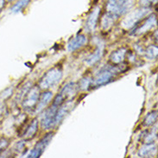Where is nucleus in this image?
Listing matches in <instances>:
<instances>
[{
  "label": "nucleus",
  "instance_id": "20e7f679",
  "mask_svg": "<svg viewBox=\"0 0 158 158\" xmlns=\"http://www.w3.org/2000/svg\"><path fill=\"white\" fill-rule=\"evenodd\" d=\"M63 73L59 67L49 69L43 75L39 82V88L42 90H48L56 85L62 78Z\"/></svg>",
  "mask_w": 158,
  "mask_h": 158
},
{
  "label": "nucleus",
  "instance_id": "6e6552de",
  "mask_svg": "<svg viewBox=\"0 0 158 158\" xmlns=\"http://www.w3.org/2000/svg\"><path fill=\"white\" fill-rule=\"evenodd\" d=\"M53 137H54V133H48L46 136H44V137H43V138L35 145V147L33 148V150H30V153L27 155L26 156L30 158L40 157V156L43 154L44 150H46V148L48 146V144L50 143V142L52 141Z\"/></svg>",
  "mask_w": 158,
  "mask_h": 158
},
{
  "label": "nucleus",
  "instance_id": "393cba45",
  "mask_svg": "<svg viewBox=\"0 0 158 158\" xmlns=\"http://www.w3.org/2000/svg\"><path fill=\"white\" fill-rule=\"evenodd\" d=\"M8 144L9 142L7 139H5V138L0 139V154H1V152H3V151L7 148Z\"/></svg>",
  "mask_w": 158,
  "mask_h": 158
},
{
  "label": "nucleus",
  "instance_id": "f257e3e1",
  "mask_svg": "<svg viewBox=\"0 0 158 158\" xmlns=\"http://www.w3.org/2000/svg\"><path fill=\"white\" fill-rule=\"evenodd\" d=\"M66 100L60 94H57L56 98H54L52 105L49 107L43 110V112L41 116L40 124L43 130H49L56 127V113L59 107L65 102Z\"/></svg>",
  "mask_w": 158,
  "mask_h": 158
},
{
  "label": "nucleus",
  "instance_id": "aec40b11",
  "mask_svg": "<svg viewBox=\"0 0 158 158\" xmlns=\"http://www.w3.org/2000/svg\"><path fill=\"white\" fill-rule=\"evenodd\" d=\"M156 120H157V111H151V112H150L148 115L146 116V118H144V121H143V125L147 126V127L151 126L152 124L156 123Z\"/></svg>",
  "mask_w": 158,
  "mask_h": 158
},
{
  "label": "nucleus",
  "instance_id": "2eb2a0df",
  "mask_svg": "<svg viewBox=\"0 0 158 158\" xmlns=\"http://www.w3.org/2000/svg\"><path fill=\"white\" fill-rule=\"evenodd\" d=\"M126 53H127V49L125 48H120L111 53V55L110 56V61L115 65L121 64L124 61Z\"/></svg>",
  "mask_w": 158,
  "mask_h": 158
},
{
  "label": "nucleus",
  "instance_id": "9d476101",
  "mask_svg": "<svg viewBox=\"0 0 158 158\" xmlns=\"http://www.w3.org/2000/svg\"><path fill=\"white\" fill-rule=\"evenodd\" d=\"M52 98H53V93L50 91H47L45 90V92L43 93L42 94H40L37 104L35 107L34 111L35 113H41L43 112V110H45L47 108L48 105L50 103Z\"/></svg>",
  "mask_w": 158,
  "mask_h": 158
},
{
  "label": "nucleus",
  "instance_id": "0eeeda50",
  "mask_svg": "<svg viewBox=\"0 0 158 158\" xmlns=\"http://www.w3.org/2000/svg\"><path fill=\"white\" fill-rule=\"evenodd\" d=\"M40 88L39 86H31L29 91L26 93L22 100V107L25 111H32L37 104L40 97Z\"/></svg>",
  "mask_w": 158,
  "mask_h": 158
},
{
  "label": "nucleus",
  "instance_id": "423d86ee",
  "mask_svg": "<svg viewBox=\"0 0 158 158\" xmlns=\"http://www.w3.org/2000/svg\"><path fill=\"white\" fill-rule=\"evenodd\" d=\"M157 23V19H156V16L155 14H151L150 16L145 17L144 20L140 21L137 23L136 25L132 28V30L131 31V35H143L152 30L156 26Z\"/></svg>",
  "mask_w": 158,
  "mask_h": 158
},
{
  "label": "nucleus",
  "instance_id": "ddd939ff",
  "mask_svg": "<svg viewBox=\"0 0 158 158\" xmlns=\"http://www.w3.org/2000/svg\"><path fill=\"white\" fill-rule=\"evenodd\" d=\"M79 86L74 82H69L63 86V88L60 92V94L64 98L65 100L73 98L79 91Z\"/></svg>",
  "mask_w": 158,
  "mask_h": 158
},
{
  "label": "nucleus",
  "instance_id": "9b49d317",
  "mask_svg": "<svg viewBox=\"0 0 158 158\" xmlns=\"http://www.w3.org/2000/svg\"><path fill=\"white\" fill-rule=\"evenodd\" d=\"M104 49H105L104 43L101 41H99L97 43V47H96V49L94 50V53H92L88 57H86L85 63L87 65H89V66L96 64L98 61L101 60V58L104 56Z\"/></svg>",
  "mask_w": 158,
  "mask_h": 158
},
{
  "label": "nucleus",
  "instance_id": "7ed1b4c3",
  "mask_svg": "<svg viewBox=\"0 0 158 158\" xmlns=\"http://www.w3.org/2000/svg\"><path fill=\"white\" fill-rule=\"evenodd\" d=\"M132 5L133 0H107L106 12L111 14L118 19L128 12Z\"/></svg>",
  "mask_w": 158,
  "mask_h": 158
},
{
  "label": "nucleus",
  "instance_id": "f03ea898",
  "mask_svg": "<svg viewBox=\"0 0 158 158\" xmlns=\"http://www.w3.org/2000/svg\"><path fill=\"white\" fill-rule=\"evenodd\" d=\"M124 71L125 69H123V66H120L119 64H117L115 66L106 65V67L100 69L94 75V78H92V86L98 87L106 85L113 81V79L116 77L117 74Z\"/></svg>",
  "mask_w": 158,
  "mask_h": 158
},
{
  "label": "nucleus",
  "instance_id": "6ab92c4d",
  "mask_svg": "<svg viewBox=\"0 0 158 158\" xmlns=\"http://www.w3.org/2000/svg\"><path fill=\"white\" fill-rule=\"evenodd\" d=\"M30 2V0H18L17 3L11 7L10 11L12 13L21 12V11H23L29 5Z\"/></svg>",
  "mask_w": 158,
  "mask_h": 158
},
{
  "label": "nucleus",
  "instance_id": "5701e85b",
  "mask_svg": "<svg viewBox=\"0 0 158 158\" xmlns=\"http://www.w3.org/2000/svg\"><path fill=\"white\" fill-rule=\"evenodd\" d=\"M156 131H153V132L147 133L144 135V138H143V143H153L156 140Z\"/></svg>",
  "mask_w": 158,
  "mask_h": 158
},
{
  "label": "nucleus",
  "instance_id": "dca6fc26",
  "mask_svg": "<svg viewBox=\"0 0 158 158\" xmlns=\"http://www.w3.org/2000/svg\"><path fill=\"white\" fill-rule=\"evenodd\" d=\"M38 131V120L34 119L30 125L27 126L25 131L23 134V137L25 140H30L32 138H34L35 134L37 133Z\"/></svg>",
  "mask_w": 158,
  "mask_h": 158
},
{
  "label": "nucleus",
  "instance_id": "a211bd4d",
  "mask_svg": "<svg viewBox=\"0 0 158 158\" xmlns=\"http://www.w3.org/2000/svg\"><path fill=\"white\" fill-rule=\"evenodd\" d=\"M117 19L115 17H113L111 14L106 12L102 16L101 18V27L104 30H108L111 26L114 24L115 20Z\"/></svg>",
  "mask_w": 158,
  "mask_h": 158
},
{
  "label": "nucleus",
  "instance_id": "f8f14e48",
  "mask_svg": "<svg viewBox=\"0 0 158 158\" xmlns=\"http://www.w3.org/2000/svg\"><path fill=\"white\" fill-rule=\"evenodd\" d=\"M87 43V37L84 34H79L71 39L68 43V50L73 52L83 47Z\"/></svg>",
  "mask_w": 158,
  "mask_h": 158
},
{
  "label": "nucleus",
  "instance_id": "a878e982",
  "mask_svg": "<svg viewBox=\"0 0 158 158\" xmlns=\"http://www.w3.org/2000/svg\"><path fill=\"white\" fill-rule=\"evenodd\" d=\"M5 3H6V0H0V12L5 6Z\"/></svg>",
  "mask_w": 158,
  "mask_h": 158
},
{
  "label": "nucleus",
  "instance_id": "4468645a",
  "mask_svg": "<svg viewBox=\"0 0 158 158\" xmlns=\"http://www.w3.org/2000/svg\"><path fill=\"white\" fill-rule=\"evenodd\" d=\"M73 104L72 100H68L67 102L65 101L58 109L57 113H56V125H58L60 122L63 120L66 116L68 115L69 111H71V109L73 108Z\"/></svg>",
  "mask_w": 158,
  "mask_h": 158
},
{
  "label": "nucleus",
  "instance_id": "cd10ccee",
  "mask_svg": "<svg viewBox=\"0 0 158 158\" xmlns=\"http://www.w3.org/2000/svg\"><path fill=\"white\" fill-rule=\"evenodd\" d=\"M0 13H1V12H0Z\"/></svg>",
  "mask_w": 158,
  "mask_h": 158
},
{
  "label": "nucleus",
  "instance_id": "f3484780",
  "mask_svg": "<svg viewBox=\"0 0 158 158\" xmlns=\"http://www.w3.org/2000/svg\"><path fill=\"white\" fill-rule=\"evenodd\" d=\"M156 152V146L155 143H145L138 151V156L140 157H149V156H153V155Z\"/></svg>",
  "mask_w": 158,
  "mask_h": 158
},
{
  "label": "nucleus",
  "instance_id": "bb28decb",
  "mask_svg": "<svg viewBox=\"0 0 158 158\" xmlns=\"http://www.w3.org/2000/svg\"><path fill=\"white\" fill-rule=\"evenodd\" d=\"M13 1H14V0H7V2H9V3H11Z\"/></svg>",
  "mask_w": 158,
  "mask_h": 158
},
{
  "label": "nucleus",
  "instance_id": "4be33fe9",
  "mask_svg": "<svg viewBox=\"0 0 158 158\" xmlns=\"http://www.w3.org/2000/svg\"><path fill=\"white\" fill-rule=\"evenodd\" d=\"M145 56L149 60H155L157 57V47L151 45L144 51Z\"/></svg>",
  "mask_w": 158,
  "mask_h": 158
},
{
  "label": "nucleus",
  "instance_id": "1a4fd4ad",
  "mask_svg": "<svg viewBox=\"0 0 158 158\" xmlns=\"http://www.w3.org/2000/svg\"><path fill=\"white\" fill-rule=\"evenodd\" d=\"M100 12H101V8L99 6H96L93 9V10L91 11L88 17L85 20V30L87 33H92L94 32L96 26L98 22V18L100 16Z\"/></svg>",
  "mask_w": 158,
  "mask_h": 158
},
{
  "label": "nucleus",
  "instance_id": "39448f33",
  "mask_svg": "<svg viewBox=\"0 0 158 158\" xmlns=\"http://www.w3.org/2000/svg\"><path fill=\"white\" fill-rule=\"evenodd\" d=\"M150 8L148 7H142L140 9H137L129 13L127 17L124 18L122 21V26L124 29H132L137 23L141 21L143 18L150 13Z\"/></svg>",
  "mask_w": 158,
  "mask_h": 158
},
{
  "label": "nucleus",
  "instance_id": "b1692460",
  "mask_svg": "<svg viewBox=\"0 0 158 158\" xmlns=\"http://www.w3.org/2000/svg\"><path fill=\"white\" fill-rule=\"evenodd\" d=\"M157 2V0H140L139 4L141 7H148L150 8L152 4H155Z\"/></svg>",
  "mask_w": 158,
  "mask_h": 158
},
{
  "label": "nucleus",
  "instance_id": "412c9836",
  "mask_svg": "<svg viewBox=\"0 0 158 158\" xmlns=\"http://www.w3.org/2000/svg\"><path fill=\"white\" fill-rule=\"evenodd\" d=\"M79 89L82 90V91H86L90 88V86H92V78L89 76H85L81 79L79 84Z\"/></svg>",
  "mask_w": 158,
  "mask_h": 158
}]
</instances>
